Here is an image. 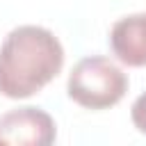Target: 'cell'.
Here are the masks:
<instances>
[{
    "label": "cell",
    "mask_w": 146,
    "mask_h": 146,
    "mask_svg": "<svg viewBox=\"0 0 146 146\" xmlns=\"http://www.w3.org/2000/svg\"><path fill=\"white\" fill-rule=\"evenodd\" d=\"M64 66L59 39L41 25H18L0 46V94L14 100L41 91Z\"/></svg>",
    "instance_id": "obj_1"
},
{
    "label": "cell",
    "mask_w": 146,
    "mask_h": 146,
    "mask_svg": "<svg viewBox=\"0 0 146 146\" xmlns=\"http://www.w3.org/2000/svg\"><path fill=\"white\" fill-rule=\"evenodd\" d=\"M68 98L87 110L114 107L128 91V75L103 55L80 59L66 82Z\"/></svg>",
    "instance_id": "obj_2"
},
{
    "label": "cell",
    "mask_w": 146,
    "mask_h": 146,
    "mask_svg": "<svg viewBox=\"0 0 146 146\" xmlns=\"http://www.w3.org/2000/svg\"><path fill=\"white\" fill-rule=\"evenodd\" d=\"M55 141V121L39 107H18L0 116V144L50 146Z\"/></svg>",
    "instance_id": "obj_3"
},
{
    "label": "cell",
    "mask_w": 146,
    "mask_h": 146,
    "mask_svg": "<svg viewBox=\"0 0 146 146\" xmlns=\"http://www.w3.org/2000/svg\"><path fill=\"white\" fill-rule=\"evenodd\" d=\"M110 46L119 62L128 66H146V14L119 18L110 30Z\"/></svg>",
    "instance_id": "obj_4"
},
{
    "label": "cell",
    "mask_w": 146,
    "mask_h": 146,
    "mask_svg": "<svg viewBox=\"0 0 146 146\" xmlns=\"http://www.w3.org/2000/svg\"><path fill=\"white\" fill-rule=\"evenodd\" d=\"M130 119H132L135 128L146 135V91H144L141 96H137V100L132 103V107H130Z\"/></svg>",
    "instance_id": "obj_5"
}]
</instances>
